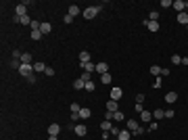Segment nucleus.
I'll return each mask as SVG.
<instances>
[{"mask_svg": "<svg viewBox=\"0 0 188 140\" xmlns=\"http://www.w3.org/2000/svg\"><path fill=\"white\" fill-rule=\"evenodd\" d=\"M100 8H102V6H88V8H84V13H82V15H84L86 19H94V17L100 13Z\"/></svg>", "mask_w": 188, "mask_h": 140, "instance_id": "nucleus-1", "label": "nucleus"}, {"mask_svg": "<svg viewBox=\"0 0 188 140\" xmlns=\"http://www.w3.org/2000/svg\"><path fill=\"white\" fill-rule=\"evenodd\" d=\"M32 71H34V65H25V63H21V65H19V73H21V75L29 78V75H32Z\"/></svg>", "mask_w": 188, "mask_h": 140, "instance_id": "nucleus-2", "label": "nucleus"}, {"mask_svg": "<svg viewBox=\"0 0 188 140\" xmlns=\"http://www.w3.org/2000/svg\"><path fill=\"white\" fill-rule=\"evenodd\" d=\"M121 96H123V90H121V88H117V86L111 88V100H117V102H119Z\"/></svg>", "mask_w": 188, "mask_h": 140, "instance_id": "nucleus-3", "label": "nucleus"}, {"mask_svg": "<svg viewBox=\"0 0 188 140\" xmlns=\"http://www.w3.org/2000/svg\"><path fill=\"white\" fill-rule=\"evenodd\" d=\"M126 123H128V130H130L132 134H138V130H140V126H138V121H136V119H128Z\"/></svg>", "mask_w": 188, "mask_h": 140, "instance_id": "nucleus-4", "label": "nucleus"}, {"mask_svg": "<svg viewBox=\"0 0 188 140\" xmlns=\"http://www.w3.org/2000/svg\"><path fill=\"white\" fill-rule=\"evenodd\" d=\"M186 2H184V0H176V2H171V8H176V11H178V13H184V11H186Z\"/></svg>", "mask_w": 188, "mask_h": 140, "instance_id": "nucleus-5", "label": "nucleus"}, {"mask_svg": "<svg viewBox=\"0 0 188 140\" xmlns=\"http://www.w3.org/2000/svg\"><path fill=\"white\" fill-rule=\"evenodd\" d=\"M59 132H61V126L59 123H50L48 126V136H59Z\"/></svg>", "mask_w": 188, "mask_h": 140, "instance_id": "nucleus-6", "label": "nucleus"}, {"mask_svg": "<svg viewBox=\"0 0 188 140\" xmlns=\"http://www.w3.org/2000/svg\"><path fill=\"white\" fill-rule=\"evenodd\" d=\"M73 132H75V136H86V132H88V128H86V123H77Z\"/></svg>", "mask_w": 188, "mask_h": 140, "instance_id": "nucleus-7", "label": "nucleus"}, {"mask_svg": "<svg viewBox=\"0 0 188 140\" xmlns=\"http://www.w3.org/2000/svg\"><path fill=\"white\" fill-rule=\"evenodd\" d=\"M80 67H82L86 73H94V71H96V65H94V63H80Z\"/></svg>", "mask_w": 188, "mask_h": 140, "instance_id": "nucleus-8", "label": "nucleus"}, {"mask_svg": "<svg viewBox=\"0 0 188 140\" xmlns=\"http://www.w3.org/2000/svg\"><path fill=\"white\" fill-rule=\"evenodd\" d=\"M105 109L111 111V113H115V111H119V105H117V100H109V102L105 105Z\"/></svg>", "mask_w": 188, "mask_h": 140, "instance_id": "nucleus-9", "label": "nucleus"}, {"mask_svg": "<svg viewBox=\"0 0 188 140\" xmlns=\"http://www.w3.org/2000/svg\"><path fill=\"white\" fill-rule=\"evenodd\" d=\"M140 121H144V123H148V121H153V113L144 109V111L140 113Z\"/></svg>", "mask_w": 188, "mask_h": 140, "instance_id": "nucleus-10", "label": "nucleus"}, {"mask_svg": "<svg viewBox=\"0 0 188 140\" xmlns=\"http://www.w3.org/2000/svg\"><path fill=\"white\" fill-rule=\"evenodd\" d=\"M176 100H178V92H167V94H165V102L174 105Z\"/></svg>", "mask_w": 188, "mask_h": 140, "instance_id": "nucleus-11", "label": "nucleus"}, {"mask_svg": "<svg viewBox=\"0 0 188 140\" xmlns=\"http://www.w3.org/2000/svg\"><path fill=\"white\" fill-rule=\"evenodd\" d=\"M132 138V132L130 130H121L119 134H117V140H130Z\"/></svg>", "mask_w": 188, "mask_h": 140, "instance_id": "nucleus-12", "label": "nucleus"}, {"mask_svg": "<svg viewBox=\"0 0 188 140\" xmlns=\"http://www.w3.org/2000/svg\"><path fill=\"white\" fill-rule=\"evenodd\" d=\"M32 61H34V56H32L29 52H23V54H21V63H25V65H34Z\"/></svg>", "mask_w": 188, "mask_h": 140, "instance_id": "nucleus-13", "label": "nucleus"}, {"mask_svg": "<svg viewBox=\"0 0 188 140\" xmlns=\"http://www.w3.org/2000/svg\"><path fill=\"white\" fill-rule=\"evenodd\" d=\"M90 115H92V111H90L88 107H82V111H80V119H90Z\"/></svg>", "mask_w": 188, "mask_h": 140, "instance_id": "nucleus-14", "label": "nucleus"}, {"mask_svg": "<svg viewBox=\"0 0 188 140\" xmlns=\"http://www.w3.org/2000/svg\"><path fill=\"white\" fill-rule=\"evenodd\" d=\"M80 63H90V52L88 50H82L80 52Z\"/></svg>", "mask_w": 188, "mask_h": 140, "instance_id": "nucleus-15", "label": "nucleus"}, {"mask_svg": "<svg viewBox=\"0 0 188 140\" xmlns=\"http://www.w3.org/2000/svg\"><path fill=\"white\" fill-rule=\"evenodd\" d=\"M34 71H36V73H44V71H46V65H44V63H40V61H38V63H34Z\"/></svg>", "mask_w": 188, "mask_h": 140, "instance_id": "nucleus-16", "label": "nucleus"}, {"mask_svg": "<svg viewBox=\"0 0 188 140\" xmlns=\"http://www.w3.org/2000/svg\"><path fill=\"white\" fill-rule=\"evenodd\" d=\"M96 71L102 75V73H107V71H109V65H107V63H96Z\"/></svg>", "mask_w": 188, "mask_h": 140, "instance_id": "nucleus-17", "label": "nucleus"}, {"mask_svg": "<svg viewBox=\"0 0 188 140\" xmlns=\"http://www.w3.org/2000/svg\"><path fill=\"white\" fill-rule=\"evenodd\" d=\"M178 23L188 25V13H186V11H184V13H178Z\"/></svg>", "mask_w": 188, "mask_h": 140, "instance_id": "nucleus-18", "label": "nucleus"}, {"mask_svg": "<svg viewBox=\"0 0 188 140\" xmlns=\"http://www.w3.org/2000/svg\"><path fill=\"white\" fill-rule=\"evenodd\" d=\"M146 23V27L150 29V32H159V23L157 21H144Z\"/></svg>", "mask_w": 188, "mask_h": 140, "instance_id": "nucleus-19", "label": "nucleus"}, {"mask_svg": "<svg viewBox=\"0 0 188 140\" xmlns=\"http://www.w3.org/2000/svg\"><path fill=\"white\" fill-rule=\"evenodd\" d=\"M153 117L159 121V119H163V117H165V111H163V109H155V111H153Z\"/></svg>", "mask_w": 188, "mask_h": 140, "instance_id": "nucleus-20", "label": "nucleus"}, {"mask_svg": "<svg viewBox=\"0 0 188 140\" xmlns=\"http://www.w3.org/2000/svg\"><path fill=\"white\" fill-rule=\"evenodd\" d=\"M80 13H82V11H80V6H75V4H71V6H69V15H71V17H77Z\"/></svg>", "mask_w": 188, "mask_h": 140, "instance_id": "nucleus-21", "label": "nucleus"}, {"mask_svg": "<svg viewBox=\"0 0 188 140\" xmlns=\"http://www.w3.org/2000/svg\"><path fill=\"white\" fill-rule=\"evenodd\" d=\"M84 86H86V82H84V80H82V78H80V80H75V82H73V88H75V90H84Z\"/></svg>", "mask_w": 188, "mask_h": 140, "instance_id": "nucleus-22", "label": "nucleus"}, {"mask_svg": "<svg viewBox=\"0 0 188 140\" xmlns=\"http://www.w3.org/2000/svg\"><path fill=\"white\" fill-rule=\"evenodd\" d=\"M100 128H102V132H111V128H113V123H111L109 119H105V121L100 123Z\"/></svg>", "mask_w": 188, "mask_h": 140, "instance_id": "nucleus-23", "label": "nucleus"}, {"mask_svg": "<svg viewBox=\"0 0 188 140\" xmlns=\"http://www.w3.org/2000/svg\"><path fill=\"white\" fill-rule=\"evenodd\" d=\"M50 29H52V25H50V23H42V25H40L42 36H44V34H50Z\"/></svg>", "mask_w": 188, "mask_h": 140, "instance_id": "nucleus-24", "label": "nucleus"}, {"mask_svg": "<svg viewBox=\"0 0 188 140\" xmlns=\"http://www.w3.org/2000/svg\"><path fill=\"white\" fill-rule=\"evenodd\" d=\"M161 69H163V67H159V65H153V67H150V73H153L155 78H159V75H161Z\"/></svg>", "mask_w": 188, "mask_h": 140, "instance_id": "nucleus-25", "label": "nucleus"}, {"mask_svg": "<svg viewBox=\"0 0 188 140\" xmlns=\"http://www.w3.org/2000/svg\"><path fill=\"white\" fill-rule=\"evenodd\" d=\"M113 119H115V121H123V119H126L123 111H115V113H113Z\"/></svg>", "mask_w": 188, "mask_h": 140, "instance_id": "nucleus-26", "label": "nucleus"}, {"mask_svg": "<svg viewBox=\"0 0 188 140\" xmlns=\"http://www.w3.org/2000/svg\"><path fill=\"white\" fill-rule=\"evenodd\" d=\"M111 80H113L111 73H102V75H100V82H102V84H111Z\"/></svg>", "mask_w": 188, "mask_h": 140, "instance_id": "nucleus-27", "label": "nucleus"}, {"mask_svg": "<svg viewBox=\"0 0 188 140\" xmlns=\"http://www.w3.org/2000/svg\"><path fill=\"white\" fill-rule=\"evenodd\" d=\"M21 25H32V19H29V15H25V17H21V21H19Z\"/></svg>", "mask_w": 188, "mask_h": 140, "instance_id": "nucleus-28", "label": "nucleus"}, {"mask_svg": "<svg viewBox=\"0 0 188 140\" xmlns=\"http://www.w3.org/2000/svg\"><path fill=\"white\" fill-rule=\"evenodd\" d=\"M29 38H32V40H42V32H32Z\"/></svg>", "mask_w": 188, "mask_h": 140, "instance_id": "nucleus-29", "label": "nucleus"}, {"mask_svg": "<svg viewBox=\"0 0 188 140\" xmlns=\"http://www.w3.org/2000/svg\"><path fill=\"white\" fill-rule=\"evenodd\" d=\"M171 63H174V65H182V56H180V54H174V56H171Z\"/></svg>", "mask_w": 188, "mask_h": 140, "instance_id": "nucleus-30", "label": "nucleus"}, {"mask_svg": "<svg viewBox=\"0 0 188 140\" xmlns=\"http://www.w3.org/2000/svg\"><path fill=\"white\" fill-rule=\"evenodd\" d=\"M159 19V13L157 11H150V15H148V21H157Z\"/></svg>", "mask_w": 188, "mask_h": 140, "instance_id": "nucleus-31", "label": "nucleus"}, {"mask_svg": "<svg viewBox=\"0 0 188 140\" xmlns=\"http://www.w3.org/2000/svg\"><path fill=\"white\" fill-rule=\"evenodd\" d=\"M80 111H82V107L77 102H71V113H80Z\"/></svg>", "mask_w": 188, "mask_h": 140, "instance_id": "nucleus-32", "label": "nucleus"}, {"mask_svg": "<svg viewBox=\"0 0 188 140\" xmlns=\"http://www.w3.org/2000/svg\"><path fill=\"white\" fill-rule=\"evenodd\" d=\"M84 90H88V92H92V90H94V82H92V80H90V82H86Z\"/></svg>", "mask_w": 188, "mask_h": 140, "instance_id": "nucleus-33", "label": "nucleus"}, {"mask_svg": "<svg viewBox=\"0 0 188 140\" xmlns=\"http://www.w3.org/2000/svg\"><path fill=\"white\" fill-rule=\"evenodd\" d=\"M63 23H73V17H71V15H69V13H67V15H65V17H63Z\"/></svg>", "mask_w": 188, "mask_h": 140, "instance_id": "nucleus-34", "label": "nucleus"}, {"mask_svg": "<svg viewBox=\"0 0 188 140\" xmlns=\"http://www.w3.org/2000/svg\"><path fill=\"white\" fill-rule=\"evenodd\" d=\"M174 115H176V113H174V109H167V111H165V117H167V119H171Z\"/></svg>", "mask_w": 188, "mask_h": 140, "instance_id": "nucleus-35", "label": "nucleus"}, {"mask_svg": "<svg viewBox=\"0 0 188 140\" xmlns=\"http://www.w3.org/2000/svg\"><path fill=\"white\" fill-rule=\"evenodd\" d=\"M44 73H46L48 78H52V75H54V69H52V67H46V71H44Z\"/></svg>", "mask_w": 188, "mask_h": 140, "instance_id": "nucleus-36", "label": "nucleus"}, {"mask_svg": "<svg viewBox=\"0 0 188 140\" xmlns=\"http://www.w3.org/2000/svg\"><path fill=\"white\" fill-rule=\"evenodd\" d=\"M161 6H163V8H169L171 2H169V0H161Z\"/></svg>", "mask_w": 188, "mask_h": 140, "instance_id": "nucleus-37", "label": "nucleus"}, {"mask_svg": "<svg viewBox=\"0 0 188 140\" xmlns=\"http://www.w3.org/2000/svg\"><path fill=\"white\" fill-rule=\"evenodd\" d=\"M90 75H92V73H86V71H84V73H82V80H84V82H90Z\"/></svg>", "mask_w": 188, "mask_h": 140, "instance_id": "nucleus-38", "label": "nucleus"}, {"mask_svg": "<svg viewBox=\"0 0 188 140\" xmlns=\"http://www.w3.org/2000/svg\"><path fill=\"white\" fill-rule=\"evenodd\" d=\"M157 128H159V123H157V121H153V123H150V126H148V130H150V132H155V130H157Z\"/></svg>", "mask_w": 188, "mask_h": 140, "instance_id": "nucleus-39", "label": "nucleus"}, {"mask_svg": "<svg viewBox=\"0 0 188 140\" xmlns=\"http://www.w3.org/2000/svg\"><path fill=\"white\" fill-rule=\"evenodd\" d=\"M136 102H138V105L144 102V94H138V96H136Z\"/></svg>", "mask_w": 188, "mask_h": 140, "instance_id": "nucleus-40", "label": "nucleus"}, {"mask_svg": "<svg viewBox=\"0 0 188 140\" xmlns=\"http://www.w3.org/2000/svg\"><path fill=\"white\" fill-rule=\"evenodd\" d=\"M155 88H161V75H159V78H155Z\"/></svg>", "mask_w": 188, "mask_h": 140, "instance_id": "nucleus-41", "label": "nucleus"}, {"mask_svg": "<svg viewBox=\"0 0 188 140\" xmlns=\"http://www.w3.org/2000/svg\"><path fill=\"white\" fill-rule=\"evenodd\" d=\"M71 119L73 121H80V113H71Z\"/></svg>", "mask_w": 188, "mask_h": 140, "instance_id": "nucleus-42", "label": "nucleus"}, {"mask_svg": "<svg viewBox=\"0 0 188 140\" xmlns=\"http://www.w3.org/2000/svg\"><path fill=\"white\" fill-rule=\"evenodd\" d=\"M134 109H136L138 113H142V111H144V107H142V105H138V102H136V107H134Z\"/></svg>", "mask_w": 188, "mask_h": 140, "instance_id": "nucleus-43", "label": "nucleus"}, {"mask_svg": "<svg viewBox=\"0 0 188 140\" xmlns=\"http://www.w3.org/2000/svg\"><path fill=\"white\" fill-rule=\"evenodd\" d=\"M48 140H56V136H48Z\"/></svg>", "mask_w": 188, "mask_h": 140, "instance_id": "nucleus-44", "label": "nucleus"}, {"mask_svg": "<svg viewBox=\"0 0 188 140\" xmlns=\"http://www.w3.org/2000/svg\"><path fill=\"white\" fill-rule=\"evenodd\" d=\"M109 140H117V138H109Z\"/></svg>", "mask_w": 188, "mask_h": 140, "instance_id": "nucleus-45", "label": "nucleus"}, {"mask_svg": "<svg viewBox=\"0 0 188 140\" xmlns=\"http://www.w3.org/2000/svg\"><path fill=\"white\" fill-rule=\"evenodd\" d=\"M186 13H188V6H186Z\"/></svg>", "mask_w": 188, "mask_h": 140, "instance_id": "nucleus-46", "label": "nucleus"}, {"mask_svg": "<svg viewBox=\"0 0 188 140\" xmlns=\"http://www.w3.org/2000/svg\"><path fill=\"white\" fill-rule=\"evenodd\" d=\"M186 27H188V25H186Z\"/></svg>", "mask_w": 188, "mask_h": 140, "instance_id": "nucleus-47", "label": "nucleus"}]
</instances>
